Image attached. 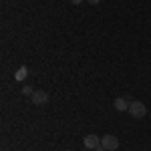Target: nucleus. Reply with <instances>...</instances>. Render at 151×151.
I'll return each mask as SVG.
<instances>
[{
  "mask_svg": "<svg viewBox=\"0 0 151 151\" xmlns=\"http://www.w3.org/2000/svg\"><path fill=\"white\" fill-rule=\"evenodd\" d=\"M129 115L135 117V119H141V117L147 115V107L141 103V101H131L129 103Z\"/></svg>",
  "mask_w": 151,
  "mask_h": 151,
  "instance_id": "nucleus-1",
  "label": "nucleus"
},
{
  "mask_svg": "<svg viewBox=\"0 0 151 151\" xmlns=\"http://www.w3.org/2000/svg\"><path fill=\"white\" fill-rule=\"evenodd\" d=\"M85 151H91V149H85Z\"/></svg>",
  "mask_w": 151,
  "mask_h": 151,
  "instance_id": "nucleus-11",
  "label": "nucleus"
},
{
  "mask_svg": "<svg viewBox=\"0 0 151 151\" xmlns=\"http://www.w3.org/2000/svg\"><path fill=\"white\" fill-rule=\"evenodd\" d=\"M67 151H70V149H67Z\"/></svg>",
  "mask_w": 151,
  "mask_h": 151,
  "instance_id": "nucleus-12",
  "label": "nucleus"
},
{
  "mask_svg": "<svg viewBox=\"0 0 151 151\" xmlns=\"http://www.w3.org/2000/svg\"><path fill=\"white\" fill-rule=\"evenodd\" d=\"M113 107H115L117 111H129V101L125 97H117L115 101H113Z\"/></svg>",
  "mask_w": 151,
  "mask_h": 151,
  "instance_id": "nucleus-5",
  "label": "nucleus"
},
{
  "mask_svg": "<svg viewBox=\"0 0 151 151\" xmlns=\"http://www.w3.org/2000/svg\"><path fill=\"white\" fill-rule=\"evenodd\" d=\"M26 75H28V69H26V67H20V69L14 73V79H16V81H24Z\"/></svg>",
  "mask_w": 151,
  "mask_h": 151,
  "instance_id": "nucleus-6",
  "label": "nucleus"
},
{
  "mask_svg": "<svg viewBox=\"0 0 151 151\" xmlns=\"http://www.w3.org/2000/svg\"><path fill=\"white\" fill-rule=\"evenodd\" d=\"M83 145H85V149H97L99 145H101V137H97V135H87L85 139H83Z\"/></svg>",
  "mask_w": 151,
  "mask_h": 151,
  "instance_id": "nucleus-3",
  "label": "nucleus"
},
{
  "mask_svg": "<svg viewBox=\"0 0 151 151\" xmlns=\"http://www.w3.org/2000/svg\"><path fill=\"white\" fill-rule=\"evenodd\" d=\"M87 2H89V4H91V6H95V4H99V2H101V0H87Z\"/></svg>",
  "mask_w": 151,
  "mask_h": 151,
  "instance_id": "nucleus-8",
  "label": "nucleus"
},
{
  "mask_svg": "<svg viewBox=\"0 0 151 151\" xmlns=\"http://www.w3.org/2000/svg\"><path fill=\"white\" fill-rule=\"evenodd\" d=\"M101 145L107 151H115V149H119V139L115 135H105V137H101Z\"/></svg>",
  "mask_w": 151,
  "mask_h": 151,
  "instance_id": "nucleus-2",
  "label": "nucleus"
},
{
  "mask_svg": "<svg viewBox=\"0 0 151 151\" xmlns=\"http://www.w3.org/2000/svg\"><path fill=\"white\" fill-rule=\"evenodd\" d=\"M30 101L35 105H45L48 101V93H45V91H35L32 97H30Z\"/></svg>",
  "mask_w": 151,
  "mask_h": 151,
  "instance_id": "nucleus-4",
  "label": "nucleus"
},
{
  "mask_svg": "<svg viewBox=\"0 0 151 151\" xmlns=\"http://www.w3.org/2000/svg\"><path fill=\"white\" fill-rule=\"evenodd\" d=\"M95 151H107V149H105L103 145H99V147H97V149H95Z\"/></svg>",
  "mask_w": 151,
  "mask_h": 151,
  "instance_id": "nucleus-9",
  "label": "nucleus"
},
{
  "mask_svg": "<svg viewBox=\"0 0 151 151\" xmlns=\"http://www.w3.org/2000/svg\"><path fill=\"white\" fill-rule=\"evenodd\" d=\"M32 93H35V89H32L30 85H26V87H22V95H26V97H32Z\"/></svg>",
  "mask_w": 151,
  "mask_h": 151,
  "instance_id": "nucleus-7",
  "label": "nucleus"
},
{
  "mask_svg": "<svg viewBox=\"0 0 151 151\" xmlns=\"http://www.w3.org/2000/svg\"><path fill=\"white\" fill-rule=\"evenodd\" d=\"M70 2H73V4H81L83 0H70Z\"/></svg>",
  "mask_w": 151,
  "mask_h": 151,
  "instance_id": "nucleus-10",
  "label": "nucleus"
}]
</instances>
